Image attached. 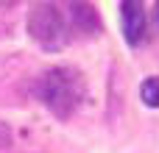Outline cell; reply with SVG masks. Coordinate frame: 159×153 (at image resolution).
Instances as JSON below:
<instances>
[{
  "label": "cell",
  "mask_w": 159,
  "mask_h": 153,
  "mask_svg": "<svg viewBox=\"0 0 159 153\" xmlns=\"http://www.w3.org/2000/svg\"><path fill=\"white\" fill-rule=\"evenodd\" d=\"M28 31L48 50H59L70 39V25H67L64 14L59 11V6H53V3H39V6L31 8V14H28Z\"/></svg>",
  "instance_id": "2"
},
{
  "label": "cell",
  "mask_w": 159,
  "mask_h": 153,
  "mask_svg": "<svg viewBox=\"0 0 159 153\" xmlns=\"http://www.w3.org/2000/svg\"><path fill=\"white\" fill-rule=\"evenodd\" d=\"M8 142H11V131H8V128L0 123V148H6Z\"/></svg>",
  "instance_id": "6"
},
{
  "label": "cell",
  "mask_w": 159,
  "mask_h": 153,
  "mask_svg": "<svg viewBox=\"0 0 159 153\" xmlns=\"http://www.w3.org/2000/svg\"><path fill=\"white\" fill-rule=\"evenodd\" d=\"M120 14H123V33H126L129 45H143L148 39V14H145V6L129 0V3L120 6Z\"/></svg>",
  "instance_id": "3"
},
{
  "label": "cell",
  "mask_w": 159,
  "mask_h": 153,
  "mask_svg": "<svg viewBox=\"0 0 159 153\" xmlns=\"http://www.w3.org/2000/svg\"><path fill=\"white\" fill-rule=\"evenodd\" d=\"M34 92L59 120H67V117H73V111L84 100L87 86H84V78H81L78 70H73V67H50L36 78Z\"/></svg>",
  "instance_id": "1"
},
{
  "label": "cell",
  "mask_w": 159,
  "mask_h": 153,
  "mask_svg": "<svg viewBox=\"0 0 159 153\" xmlns=\"http://www.w3.org/2000/svg\"><path fill=\"white\" fill-rule=\"evenodd\" d=\"M140 98H143L145 106L159 109V75H151V78L143 81V86H140Z\"/></svg>",
  "instance_id": "5"
},
{
  "label": "cell",
  "mask_w": 159,
  "mask_h": 153,
  "mask_svg": "<svg viewBox=\"0 0 159 153\" xmlns=\"http://www.w3.org/2000/svg\"><path fill=\"white\" fill-rule=\"evenodd\" d=\"M157 8H159V6H157ZM157 14H159V11H157Z\"/></svg>",
  "instance_id": "7"
},
{
  "label": "cell",
  "mask_w": 159,
  "mask_h": 153,
  "mask_svg": "<svg viewBox=\"0 0 159 153\" xmlns=\"http://www.w3.org/2000/svg\"><path fill=\"white\" fill-rule=\"evenodd\" d=\"M70 17H73V25L78 28V31H87V33H98V17H95V11H92V6H78V3H73L70 6Z\"/></svg>",
  "instance_id": "4"
}]
</instances>
